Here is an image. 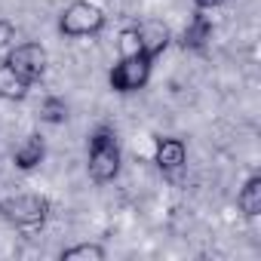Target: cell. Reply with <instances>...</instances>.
<instances>
[{"label":"cell","mask_w":261,"mask_h":261,"mask_svg":"<svg viewBox=\"0 0 261 261\" xmlns=\"http://www.w3.org/2000/svg\"><path fill=\"white\" fill-rule=\"evenodd\" d=\"M4 65H10L22 80H28V83L34 86V83L46 74L49 56H46V49H43L40 43H19V46H13V49L7 53Z\"/></svg>","instance_id":"cell-5"},{"label":"cell","mask_w":261,"mask_h":261,"mask_svg":"<svg viewBox=\"0 0 261 261\" xmlns=\"http://www.w3.org/2000/svg\"><path fill=\"white\" fill-rule=\"evenodd\" d=\"M0 215L16 227H40L49 215V200L40 194H22L0 203Z\"/></svg>","instance_id":"cell-4"},{"label":"cell","mask_w":261,"mask_h":261,"mask_svg":"<svg viewBox=\"0 0 261 261\" xmlns=\"http://www.w3.org/2000/svg\"><path fill=\"white\" fill-rule=\"evenodd\" d=\"M40 120H43V123H53V126L65 123V120H68V105H65V98L46 95V98L40 101Z\"/></svg>","instance_id":"cell-13"},{"label":"cell","mask_w":261,"mask_h":261,"mask_svg":"<svg viewBox=\"0 0 261 261\" xmlns=\"http://www.w3.org/2000/svg\"><path fill=\"white\" fill-rule=\"evenodd\" d=\"M120 163H123V151L117 142V133L111 126H98L89 136V148H86V172L95 185H108L120 175Z\"/></svg>","instance_id":"cell-1"},{"label":"cell","mask_w":261,"mask_h":261,"mask_svg":"<svg viewBox=\"0 0 261 261\" xmlns=\"http://www.w3.org/2000/svg\"><path fill=\"white\" fill-rule=\"evenodd\" d=\"M13 40H16V25L10 19H0V49L13 46Z\"/></svg>","instance_id":"cell-15"},{"label":"cell","mask_w":261,"mask_h":261,"mask_svg":"<svg viewBox=\"0 0 261 261\" xmlns=\"http://www.w3.org/2000/svg\"><path fill=\"white\" fill-rule=\"evenodd\" d=\"M227 0H194V7L197 10H218V7H224Z\"/></svg>","instance_id":"cell-16"},{"label":"cell","mask_w":261,"mask_h":261,"mask_svg":"<svg viewBox=\"0 0 261 261\" xmlns=\"http://www.w3.org/2000/svg\"><path fill=\"white\" fill-rule=\"evenodd\" d=\"M154 163L160 172H178L185 163H188V145L181 139H157V148H154Z\"/></svg>","instance_id":"cell-7"},{"label":"cell","mask_w":261,"mask_h":261,"mask_svg":"<svg viewBox=\"0 0 261 261\" xmlns=\"http://www.w3.org/2000/svg\"><path fill=\"white\" fill-rule=\"evenodd\" d=\"M105 28V13L89 0H74L59 16V34L65 37H92Z\"/></svg>","instance_id":"cell-3"},{"label":"cell","mask_w":261,"mask_h":261,"mask_svg":"<svg viewBox=\"0 0 261 261\" xmlns=\"http://www.w3.org/2000/svg\"><path fill=\"white\" fill-rule=\"evenodd\" d=\"M28 92H31V83L22 80L10 65L0 62V98H7V101H22Z\"/></svg>","instance_id":"cell-10"},{"label":"cell","mask_w":261,"mask_h":261,"mask_svg":"<svg viewBox=\"0 0 261 261\" xmlns=\"http://www.w3.org/2000/svg\"><path fill=\"white\" fill-rule=\"evenodd\" d=\"M237 206H240V212H243L246 218H258V215H261V175H252V178L240 188Z\"/></svg>","instance_id":"cell-11"},{"label":"cell","mask_w":261,"mask_h":261,"mask_svg":"<svg viewBox=\"0 0 261 261\" xmlns=\"http://www.w3.org/2000/svg\"><path fill=\"white\" fill-rule=\"evenodd\" d=\"M43 157H46V145H43L40 136H28V139L13 151V163H16V169H22V172L37 169V166L43 163Z\"/></svg>","instance_id":"cell-8"},{"label":"cell","mask_w":261,"mask_h":261,"mask_svg":"<svg viewBox=\"0 0 261 261\" xmlns=\"http://www.w3.org/2000/svg\"><path fill=\"white\" fill-rule=\"evenodd\" d=\"M136 34H139V49L151 59H157L169 43H172V31L160 22V19H145L136 25Z\"/></svg>","instance_id":"cell-6"},{"label":"cell","mask_w":261,"mask_h":261,"mask_svg":"<svg viewBox=\"0 0 261 261\" xmlns=\"http://www.w3.org/2000/svg\"><path fill=\"white\" fill-rule=\"evenodd\" d=\"M117 49H120V56H133V53H142V49H139V34H136V25H133V28H126V31H120Z\"/></svg>","instance_id":"cell-14"},{"label":"cell","mask_w":261,"mask_h":261,"mask_svg":"<svg viewBox=\"0 0 261 261\" xmlns=\"http://www.w3.org/2000/svg\"><path fill=\"white\" fill-rule=\"evenodd\" d=\"M209 40H212V22H209V16H203V10H197L194 19L181 31V46L185 49H203Z\"/></svg>","instance_id":"cell-9"},{"label":"cell","mask_w":261,"mask_h":261,"mask_svg":"<svg viewBox=\"0 0 261 261\" xmlns=\"http://www.w3.org/2000/svg\"><path fill=\"white\" fill-rule=\"evenodd\" d=\"M105 258V246L98 243H77L62 249V261H101Z\"/></svg>","instance_id":"cell-12"},{"label":"cell","mask_w":261,"mask_h":261,"mask_svg":"<svg viewBox=\"0 0 261 261\" xmlns=\"http://www.w3.org/2000/svg\"><path fill=\"white\" fill-rule=\"evenodd\" d=\"M151 68H154V59L145 56V53H133V56H120L117 65L108 71V83L114 92H139L148 86L151 80Z\"/></svg>","instance_id":"cell-2"}]
</instances>
